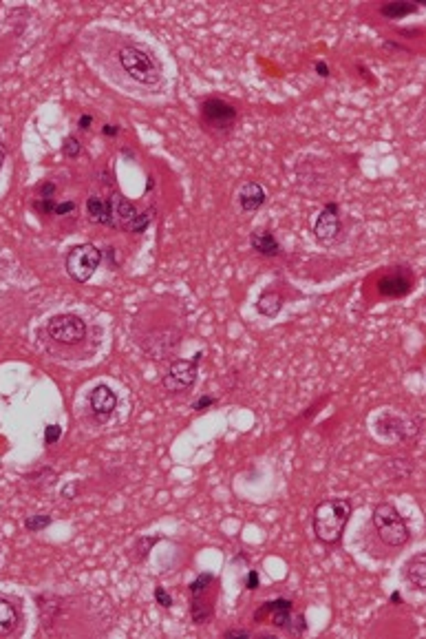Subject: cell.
I'll return each mask as SVG.
<instances>
[{
    "label": "cell",
    "mask_w": 426,
    "mask_h": 639,
    "mask_svg": "<svg viewBox=\"0 0 426 639\" xmlns=\"http://www.w3.org/2000/svg\"><path fill=\"white\" fill-rule=\"evenodd\" d=\"M349 518H352V502L347 498H327L323 502H318L312 515L316 540L329 546L338 544Z\"/></svg>",
    "instance_id": "6da1fadb"
},
{
    "label": "cell",
    "mask_w": 426,
    "mask_h": 639,
    "mask_svg": "<svg viewBox=\"0 0 426 639\" xmlns=\"http://www.w3.org/2000/svg\"><path fill=\"white\" fill-rule=\"evenodd\" d=\"M117 58L121 71L128 73V78H133L135 82L155 86L161 80V67L157 63V58L150 51L142 49L140 44H126V47H121Z\"/></svg>",
    "instance_id": "7a4b0ae2"
},
{
    "label": "cell",
    "mask_w": 426,
    "mask_h": 639,
    "mask_svg": "<svg viewBox=\"0 0 426 639\" xmlns=\"http://www.w3.org/2000/svg\"><path fill=\"white\" fill-rule=\"evenodd\" d=\"M373 527L378 531L380 540L389 546H404L411 540V531L400 515V511L395 509L391 502H380L371 513Z\"/></svg>",
    "instance_id": "3957f363"
},
{
    "label": "cell",
    "mask_w": 426,
    "mask_h": 639,
    "mask_svg": "<svg viewBox=\"0 0 426 639\" xmlns=\"http://www.w3.org/2000/svg\"><path fill=\"white\" fill-rule=\"evenodd\" d=\"M292 611H294V602L292 600H272V602H265L261 608H256L254 611V621L256 624H263V617L269 615L272 624L277 628H283L292 635H298V633H305L307 631V624H305V617H296L292 619Z\"/></svg>",
    "instance_id": "277c9868"
},
{
    "label": "cell",
    "mask_w": 426,
    "mask_h": 639,
    "mask_svg": "<svg viewBox=\"0 0 426 639\" xmlns=\"http://www.w3.org/2000/svg\"><path fill=\"white\" fill-rule=\"evenodd\" d=\"M102 262V250H98L93 243H80V246L71 248L67 254V272L73 281L86 283L93 272L100 268Z\"/></svg>",
    "instance_id": "5b68a950"
},
{
    "label": "cell",
    "mask_w": 426,
    "mask_h": 639,
    "mask_svg": "<svg viewBox=\"0 0 426 639\" xmlns=\"http://www.w3.org/2000/svg\"><path fill=\"white\" fill-rule=\"evenodd\" d=\"M201 356H204V352H197L190 361H186V359L175 361L168 368V372H166V376L161 378V385L173 394L190 389L197 380V368H199Z\"/></svg>",
    "instance_id": "8992f818"
},
{
    "label": "cell",
    "mask_w": 426,
    "mask_h": 639,
    "mask_svg": "<svg viewBox=\"0 0 426 639\" xmlns=\"http://www.w3.org/2000/svg\"><path fill=\"white\" fill-rule=\"evenodd\" d=\"M47 332L58 343L75 345L86 337V323L75 314H58L47 323Z\"/></svg>",
    "instance_id": "52a82bcc"
},
{
    "label": "cell",
    "mask_w": 426,
    "mask_h": 639,
    "mask_svg": "<svg viewBox=\"0 0 426 639\" xmlns=\"http://www.w3.org/2000/svg\"><path fill=\"white\" fill-rule=\"evenodd\" d=\"M201 117L206 122V127H212L217 131H227L232 129L237 122V109L221 98H208L201 102Z\"/></svg>",
    "instance_id": "ba28073f"
},
{
    "label": "cell",
    "mask_w": 426,
    "mask_h": 639,
    "mask_svg": "<svg viewBox=\"0 0 426 639\" xmlns=\"http://www.w3.org/2000/svg\"><path fill=\"white\" fill-rule=\"evenodd\" d=\"M340 228H342V224H340V208H338V204L329 202L321 210V215L316 217L314 235H316V239H321V241H331V239L338 237Z\"/></svg>",
    "instance_id": "9c48e42d"
},
{
    "label": "cell",
    "mask_w": 426,
    "mask_h": 639,
    "mask_svg": "<svg viewBox=\"0 0 426 639\" xmlns=\"http://www.w3.org/2000/svg\"><path fill=\"white\" fill-rule=\"evenodd\" d=\"M267 200V195L263 191V186L258 181H243L237 191V202L241 206L243 212H254L258 210Z\"/></svg>",
    "instance_id": "30bf717a"
},
{
    "label": "cell",
    "mask_w": 426,
    "mask_h": 639,
    "mask_svg": "<svg viewBox=\"0 0 426 639\" xmlns=\"http://www.w3.org/2000/svg\"><path fill=\"white\" fill-rule=\"evenodd\" d=\"M86 217L91 224L115 226L111 200H106V197H100V195H91L86 200Z\"/></svg>",
    "instance_id": "8fae6325"
},
{
    "label": "cell",
    "mask_w": 426,
    "mask_h": 639,
    "mask_svg": "<svg viewBox=\"0 0 426 639\" xmlns=\"http://www.w3.org/2000/svg\"><path fill=\"white\" fill-rule=\"evenodd\" d=\"M88 401H91V409H93V414L104 418V416L113 414V409L117 405V394L109 385H98V387L91 389Z\"/></svg>",
    "instance_id": "7c38bea8"
},
{
    "label": "cell",
    "mask_w": 426,
    "mask_h": 639,
    "mask_svg": "<svg viewBox=\"0 0 426 639\" xmlns=\"http://www.w3.org/2000/svg\"><path fill=\"white\" fill-rule=\"evenodd\" d=\"M378 288L385 297H404L411 290V272L406 275L404 270H395L380 281Z\"/></svg>",
    "instance_id": "4fadbf2b"
},
{
    "label": "cell",
    "mask_w": 426,
    "mask_h": 639,
    "mask_svg": "<svg viewBox=\"0 0 426 639\" xmlns=\"http://www.w3.org/2000/svg\"><path fill=\"white\" fill-rule=\"evenodd\" d=\"M111 200V206H113V219H115V226H119V228H124L126 231V226L135 219V215L140 210L135 208V204L133 202H128L124 195H119V193H115L113 197H109Z\"/></svg>",
    "instance_id": "5bb4252c"
},
{
    "label": "cell",
    "mask_w": 426,
    "mask_h": 639,
    "mask_svg": "<svg viewBox=\"0 0 426 639\" xmlns=\"http://www.w3.org/2000/svg\"><path fill=\"white\" fill-rule=\"evenodd\" d=\"M250 243H252V248L258 254H263V257H277V254H281V246H279L277 237L272 235V231H256L252 235Z\"/></svg>",
    "instance_id": "9a60e30c"
},
{
    "label": "cell",
    "mask_w": 426,
    "mask_h": 639,
    "mask_svg": "<svg viewBox=\"0 0 426 639\" xmlns=\"http://www.w3.org/2000/svg\"><path fill=\"white\" fill-rule=\"evenodd\" d=\"M406 571H404V575H406V580L413 584L418 590H424L426 588V555L424 553H418L413 560L411 562H406V567H404Z\"/></svg>",
    "instance_id": "2e32d148"
},
{
    "label": "cell",
    "mask_w": 426,
    "mask_h": 639,
    "mask_svg": "<svg viewBox=\"0 0 426 639\" xmlns=\"http://www.w3.org/2000/svg\"><path fill=\"white\" fill-rule=\"evenodd\" d=\"M18 624H20V615L16 611V606L0 598V637L11 635L18 628Z\"/></svg>",
    "instance_id": "e0dca14e"
},
{
    "label": "cell",
    "mask_w": 426,
    "mask_h": 639,
    "mask_svg": "<svg viewBox=\"0 0 426 639\" xmlns=\"http://www.w3.org/2000/svg\"><path fill=\"white\" fill-rule=\"evenodd\" d=\"M206 593L192 595V600H190V613H192V621L194 624H208L210 617L215 615V604H212V600L206 598Z\"/></svg>",
    "instance_id": "ac0fdd59"
},
{
    "label": "cell",
    "mask_w": 426,
    "mask_h": 639,
    "mask_svg": "<svg viewBox=\"0 0 426 639\" xmlns=\"http://www.w3.org/2000/svg\"><path fill=\"white\" fill-rule=\"evenodd\" d=\"M281 308H283L281 295L279 292H272V290H265L261 297H258V301H256V310L261 312L263 316H269V318L277 316L281 312Z\"/></svg>",
    "instance_id": "d6986e66"
},
{
    "label": "cell",
    "mask_w": 426,
    "mask_h": 639,
    "mask_svg": "<svg viewBox=\"0 0 426 639\" xmlns=\"http://www.w3.org/2000/svg\"><path fill=\"white\" fill-rule=\"evenodd\" d=\"M418 9H420L418 5H408V3H387L380 7V13L389 20H400V18L408 16V13H415Z\"/></svg>",
    "instance_id": "ffe728a7"
},
{
    "label": "cell",
    "mask_w": 426,
    "mask_h": 639,
    "mask_svg": "<svg viewBox=\"0 0 426 639\" xmlns=\"http://www.w3.org/2000/svg\"><path fill=\"white\" fill-rule=\"evenodd\" d=\"M150 221H153V208L146 210V212H137L135 219L126 226V231L128 233H144L146 228L150 226Z\"/></svg>",
    "instance_id": "44dd1931"
},
{
    "label": "cell",
    "mask_w": 426,
    "mask_h": 639,
    "mask_svg": "<svg viewBox=\"0 0 426 639\" xmlns=\"http://www.w3.org/2000/svg\"><path fill=\"white\" fill-rule=\"evenodd\" d=\"M212 584H215V575L212 573H201L197 575V580L190 582V595H199V593H206Z\"/></svg>",
    "instance_id": "7402d4cb"
},
{
    "label": "cell",
    "mask_w": 426,
    "mask_h": 639,
    "mask_svg": "<svg viewBox=\"0 0 426 639\" xmlns=\"http://www.w3.org/2000/svg\"><path fill=\"white\" fill-rule=\"evenodd\" d=\"M51 524V515H47V513H40V515H29V518L25 520V527H27V531H32V534H40V531H44Z\"/></svg>",
    "instance_id": "603a6c76"
},
{
    "label": "cell",
    "mask_w": 426,
    "mask_h": 639,
    "mask_svg": "<svg viewBox=\"0 0 426 639\" xmlns=\"http://www.w3.org/2000/svg\"><path fill=\"white\" fill-rule=\"evenodd\" d=\"M62 153L67 155V157H78L80 153H82V146H80V142H78V138H65V142H62Z\"/></svg>",
    "instance_id": "cb8c5ba5"
},
{
    "label": "cell",
    "mask_w": 426,
    "mask_h": 639,
    "mask_svg": "<svg viewBox=\"0 0 426 639\" xmlns=\"http://www.w3.org/2000/svg\"><path fill=\"white\" fill-rule=\"evenodd\" d=\"M60 436H62V430L58 427V425H47V430H44V443L47 445H55Z\"/></svg>",
    "instance_id": "d4e9b609"
},
{
    "label": "cell",
    "mask_w": 426,
    "mask_h": 639,
    "mask_svg": "<svg viewBox=\"0 0 426 639\" xmlns=\"http://www.w3.org/2000/svg\"><path fill=\"white\" fill-rule=\"evenodd\" d=\"M155 602L164 608H171L173 606V598L168 595V590L164 586H155Z\"/></svg>",
    "instance_id": "484cf974"
},
{
    "label": "cell",
    "mask_w": 426,
    "mask_h": 639,
    "mask_svg": "<svg viewBox=\"0 0 426 639\" xmlns=\"http://www.w3.org/2000/svg\"><path fill=\"white\" fill-rule=\"evenodd\" d=\"M34 208L44 212V215H55V202L53 200H38L34 204Z\"/></svg>",
    "instance_id": "4316f807"
},
{
    "label": "cell",
    "mask_w": 426,
    "mask_h": 639,
    "mask_svg": "<svg viewBox=\"0 0 426 639\" xmlns=\"http://www.w3.org/2000/svg\"><path fill=\"white\" fill-rule=\"evenodd\" d=\"M53 195H55V184H51V181H47V184H42V188H40V200H53Z\"/></svg>",
    "instance_id": "83f0119b"
},
{
    "label": "cell",
    "mask_w": 426,
    "mask_h": 639,
    "mask_svg": "<svg viewBox=\"0 0 426 639\" xmlns=\"http://www.w3.org/2000/svg\"><path fill=\"white\" fill-rule=\"evenodd\" d=\"M71 212H75V204L73 202L55 204V215H71Z\"/></svg>",
    "instance_id": "f1b7e54d"
},
{
    "label": "cell",
    "mask_w": 426,
    "mask_h": 639,
    "mask_svg": "<svg viewBox=\"0 0 426 639\" xmlns=\"http://www.w3.org/2000/svg\"><path fill=\"white\" fill-rule=\"evenodd\" d=\"M258 584H261V582H258V573H256V571H250V573L246 575V588H248V590H256Z\"/></svg>",
    "instance_id": "f546056e"
},
{
    "label": "cell",
    "mask_w": 426,
    "mask_h": 639,
    "mask_svg": "<svg viewBox=\"0 0 426 639\" xmlns=\"http://www.w3.org/2000/svg\"><path fill=\"white\" fill-rule=\"evenodd\" d=\"M210 405H215V399H212V396H201L199 401L192 405V409H197V412H204V409H208Z\"/></svg>",
    "instance_id": "4dcf8cb0"
},
{
    "label": "cell",
    "mask_w": 426,
    "mask_h": 639,
    "mask_svg": "<svg viewBox=\"0 0 426 639\" xmlns=\"http://www.w3.org/2000/svg\"><path fill=\"white\" fill-rule=\"evenodd\" d=\"M250 635H252L250 631H243V628H230L223 633V637H250Z\"/></svg>",
    "instance_id": "1f68e13d"
},
{
    "label": "cell",
    "mask_w": 426,
    "mask_h": 639,
    "mask_svg": "<svg viewBox=\"0 0 426 639\" xmlns=\"http://www.w3.org/2000/svg\"><path fill=\"white\" fill-rule=\"evenodd\" d=\"M91 124H93V115H88V113H84V115L80 117V122H78V127H80L82 131H86Z\"/></svg>",
    "instance_id": "d6a6232c"
},
{
    "label": "cell",
    "mask_w": 426,
    "mask_h": 639,
    "mask_svg": "<svg viewBox=\"0 0 426 639\" xmlns=\"http://www.w3.org/2000/svg\"><path fill=\"white\" fill-rule=\"evenodd\" d=\"M102 133L106 135V138H115V135L119 133V127H115V124H106V127L102 129Z\"/></svg>",
    "instance_id": "836d02e7"
},
{
    "label": "cell",
    "mask_w": 426,
    "mask_h": 639,
    "mask_svg": "<svg viewBox=\"0 0 426 639\" xmlns=\"http://www.w3.org/2000/svg\"><path fill=\"white\" fill-rule=\"evenodd\" d=\"M316 71H318V75H321V78H327V75H329V67H327L325 63H318V65H316Z\"/></svg>",
    "instance_id": "e575fe53"
},
{
    "label": "cell",
    "mask_w": 426,
    "mask_h": 639,
    "mask_svg": "<svg viewBox=\"0 0 426 639\" xmlns=\"http://www.w3.org/2000/svg\"><path fill=\"white\" fill-rule=\"evenodd\" d=\"M5 155H7V150H5L3 140H0V166H3V162H5Z\"/></svg>",
    "instance_id": "d590c367"
},
{
    "label": "cell",
    "mask_w": 426,
    "mask_h": 639,
    "mask_svg": "<svg viewBox=\"0 0 426 639\" xmlns=\"http://www.w3.org/2000/svg\"><path fill=\"white\" fill-rule=\"evenodd\" d=\"M391 602H395V604H400V602H402V598H400V593H393V595H391Z\"/></svg>",
    "instance_id": "8d00e7d4"
}]
</instances>
